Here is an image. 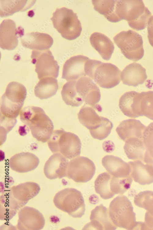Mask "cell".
<instances>
[{
  "label": "cell",
  "mask_w": 153,
  "mask_h": 230,
  "mask_svg": "<svg viewBox=\"0 0 153 230\" xmlns=\"http://www.w3.org/2000/svg\"><path fill=\"white\" fill-rule=\"evenodd\" d=\"M27 95L25 86L17 82L7 85L2 96L0 105V128L10 131L16 124V118L24 105Z\"/></svg>",
  "instance_id": "cell-1"
},
{
  "label": "cell",
  "mask_w": 153,
  "mask_h": 230,
  "mask_svg": "<svg viewBox=\"0 0 153 230\" xmlns=\"http://www.w3.org/2000/svg\"><path fill=\"white\" fill-rule=\"evenodd\" d=\"M20 114L21 122L29 127L34 138L43 143L48 141L54 127L52 121L42 108L25 107L21 110Z\"/></svg>",
  "instance_id": "cell-2"
},
{
  "label": "cell",
  "mask_w": 153,
  "mask_h": 230,
  "mask_svg": "<svg viewBox=\"0 0 153 230\" xmlns=\"http://www.w3.org/2000/svg\"><path fill=\"white\" fill-rule=\"evenodd\" d=\"M85 71L86 76L104 88H112L118 85L121 80V71L111 63L89 59L85 63Z\"/></svg>",
  "instance_id": "cell-3"
},
{
  "label": "cell",
  "mask_w": 153,
  "mask_h": 230,
  "mask_svg": "<svg viewBox=\"0 0 153 230\" xmlns=\"http://www.w3.org/2000/svg\"><path fill=\"white\" fill-rule=\"evenodd\" d=\"M109 213L112 221L117 227L127 230L139 228V222L136 221L132 203L125 196L118 195L111 201Z\"/></svg>",
  "instance_id": "cell-4"
},
{
  "label": "cell",
  "mask_w": 153,
  "mask_h": 230,
  "mask_svg": "<svg viewBox=\"0 0 153 230\" xmlns=\"http://www.w3.org/2000/svg\"><path fill=\"white\" fill-rule=\"evenodd\" d=\"M48 145L52 153H61L67 159H72L80 154L81 144L78 136L63 130L54 131Z\"/></svg>",
  "instance_id": "cell-5"
},
{
  "label": "cell",
  "mask_w": 153,
  "mask_h": 230,
  "mask_svg": "<svg viewBox=\"0 0 153 230\" xmlns=\"http://www.w3.org/2000/svg\"><path fill=\"white\" fill-rule=\"evenodd\" d=\"M54 27L64 38L73 40L80 35L82 30L76 13L65 7L57 8L50 18Z\"/></svg>",
  "instance_id": "cell-6"
},
{
  "label": "cell",
  "mask_w": 153,
  "mask_h": 230,
  "mask_svg": "<svg viewBox=\"0 0 153 230\" xmlns=\"http://www.w3.org/2000/svg\"><path fill=\"white\" fill-rule=\"evenodd\" d=\"M53 201L57 208L74 218H81L84 214V198L76 189L67 188L59 191L55 195Z\"/></svg>",
  "instance_id": "cell-7"
},
{
  "label": "cell",
  "mask_w": 153,
  "mask_h": 230,
  "mask_svg": "<svg viewBox=\"0 0 153 230\" xmlns=\"http://www.w3.org/2000/svg\"><path fill=\"white\" fill-rule=\"evenodd\" d=\"M113 39L122 53L128 59L136 61L143 57L144 50L142 38L137 32L131 30L122 31Z\"/></svg>",
  "instance_id": "cell-8"
},
{
  "label": "cell",
  "mask_w": 153,
  "mask_h": 230,
  "mask_svg": "<svg viewBox=\"0 0 153 230\" xmlns=\"http://www.w3.org/2000/svg\"><path fill=\"white\" fill-rule=\"evenodd\" d=\"M151 16L142 0H125L124 20L132 29L137 31L144 29Z\"/></svg>",
  "instance_id": "cell-9"
},
{
  "label": "cell",
  "mask_w": 153,
  "mask_h": 230,
  "mask_svg": "<svg viewBox=\"0 0 153 230\" xmlns=\"http://www.w3.org/2000/svg\"><path fill=\"white\" fill-rule=\"evenodd\" d=\"M74 86L79 106L84 102L86 105L101 111V107L98 104L101 98L100 90L92 79L88 77H81L75 80Z\"/></svg>",
  "instance_id": "cell-10"
},
{
  "label": "cell",
  "mask_w": 153,
  "mask_h": 230,
  "mask_svg": "<svg viewBox=\"0 0 153 230\" xmlns=\"http://www.w3.org/2000/svg\"><path fill=\"white\" fill-rule=\"evenodd\" d=\"M31 58L32 63L35 65V71L39 79L47 77L56 78L58 77L59 67L49 49L33 50Z\"/></svg>",
  "instance_id": "cell-11"
},
{
  "label": "cell",
  "mask_w": 153,
  "mask_h": 230,
  "mask_svg": "<svg viewBox=\"0 0 153 230\" xmlns=\"http://www.w3.org/2000/svg\"><path fill=\"white\" fill-rule=\"evenodd\" d=\"M95 171L92 160L86 157L79 156L69 161L66 177L76 182H86L92 179Z\"/></svg>",
  "instance_id": "cell-12"
},
{
  "label": "cell",
  "mask_w": 153,
  "mask_h": 230,
  "mask_svg": "<svg viewBox=\"0 0 153 230\" xmlns=\"http://www.w3.org/2000/svg\"><path fill=\"white\" fill-rule=\"evenodd\" d=\"M24 34L21 27H16L14 21L9 19L3 20L0 25V46L4 50H11L18 44V37Z\"/></svg>",
  "instance_id": "cell-13"
},
{
  "label": "cell",
  "mask_w": 153,
  "mask_h": 230,
  "mask_svg": "<svg viewBox=\"0 0 153 230\" xmlns=\"http://www.w3.org/2000/svg\"><path fill=\"white\" fill-rule=\"evenodd\" d=\"M18 215L17 227L18 230H41L45 225V220L43 215L33 207H23L19 210Z\"/></svg>",
  "instance_id": "cell-14"
},
{
  "label": "cell",
  "mask_w": 153,
  "mask_h": 230,
  "mask_svg": "<svg viewBox=\"0 0 153 230\" xmlns=\"http://www.w3.org/2000/svg\"><path fill=\"white\" fill-rule=\"evenodd\" d=\"M69 160L61 154L54 153L46 162L44 172L50 179L62 178L66 177Z\"/></svg>",
  "instance_id": "cell-15"
},
{
  "label": "cell",
  "mask_w": 153,
  "mask_h": 230,
  "mask_svg": "<svg viewBox=\"0 0 153 230\" xmlns=\"http://www.w3.org/2000/svg\"><path fill=\"white\" fill-rule=\"evenodd\" d=\"M88 59L86 56L79 55L67 60L63 66L62 78L70 81L86 77L85 65Z\"/></svg>",
  "instance_id": "cell-16"
},
{
  "label": "cell",
  "mask_w": 153,
  "mask_h": 230,
  "mask_svg": "<svg viewBox=\"0 0 153 230\" xmlns=\"http://www.w3.org/2000/svg\"><path fill=\"white\" fill-rule=\"evenodd\" d=\"M40 190L38 184L28 182L13 186L8 190L12 197L22 208L30 200L36 196Z\"/></svg>",
  "instance_id": "cell-17"
},
{
  "label": "cell",
  "mask_w": 153,
  "mask_h": 230,
  "mask_svg": "<svg viewBox=\"0 0 153 230\" xmlns=\"http://www.w3.org/2000/svg\"><path fill=\"white\" fill-rule=\"evenodd\" d=\"M39 162V158L33 153L22 152L12 156L9 160V165L13 171L24 173L35 169Z\"/></svg>",
  "instance_id": "cell-18"
},
{
  "label": "cell",
  "mask_w": 153,
  "mask_h": 230,
  "mask_svg": "<svg viewBox=\"0 0 153 230\" xmlns=\"http://www.w3.org/2000/svg\"><path fill=\"white\" fill-rule=\"evenodd\" d=\"M91 222L84 228H94L97 230H115L117 227L112 221L107 208L103 204L97 206L92 210L90 217Z\"/></svg>",
  "instance_id": "cell-19"
},
{
  "label": "cell",
  "mask_w": 153,
  "mask_h": 230,
  "mask_svg": "<svg viewBox=\"0 0 153 230\" xmlns=\"http://www.w3.org/2000/svg\"><path fill=\"white\" fill-rule=\"evenodd\" d=\"M21 40L24 47L39 51L49 49L53 43V39L49 35L39 32L24 34Z\"/></svg>",
  "instance_id": "cell-20"
},
{
  "label": "cell",
  "mask_w": 153,
  "mask_h": 230,
  "mask_svg": "<svg viewBox=\"0 0 153 230\" xmlns=\"http://www.w3.org/2000/svg\"><path fill=\"white\" fill-rule=\"evenodd\" d=\"M102 164L109 174L117 178H124L132 177L129 163L113 155H106L102 159Z\"/></svg>",
  "instance_id": "cell-21"
},
{
  "label": "cell",
  "mask_w": 153,
  "mask_h": 230,
  "mask_svg": "<svg viewBox=\"0 0 153 230\" xmlns=\"http://www.w3.org/2000/svg\"><path fill=\"white\" fill-rule=\"evenodd\" d=\"M80 122L89 130L94 131L109 121L108 118L99 116L92 107L84 104L78 113Z\"/></svg>",
  "instance_id": "cell-22"
},
{
  "label": "cell",
  "mask_w": 153,
  "mask_h": 230,
  "mask_svg": "<svg viewBox=\"0 0 153 230\" xmlns=\"http://www.w3.org/2000/svg\"><path fill=\"white\" fill-rule=\"evenodd\" d=\"M146 70L140 64L133 63L126 66L121 73L123 83L136 87L143 84L147 79Z\"/></svg>",
  "instance_id": "cell-23"
},
{
  "label": "cell",
  "mask_w": 153,
  "mask_h": 230,
  "mask_svg": "<svg viewBox=\"0 0 153 230\" xmlns=\"http://www.w3.org/2000/svg\"><path fill=\"white\" fill-rule=\"evenodd\" d=\"M140 99V93L134 91L126 92L120 98L119 107L128 117L136 118L141 116Z\"/></svg>",
  "instance_id": "cell-24"
},
{
  "label": "cell",
  "mask_w": 153,
  "mask_h": 230,
  "mask_svg": "<svg viewBox=\"0 0 153 230\" xmlns=\"http://www.w3.org/2000/svg\"><path fill=\"white\" fill-rule=\"evenodd\" d=\"M92 46L99 53L102 58L109 60L114 52V47L110 40L106 36L100 33H92L90 38Z\"/></svg>",
  "instance_id": "cell-25"
},
{
  "label": "cell",
  "mask_w": 153,
  "mask_h": 230,
  "mask_svg": "<svg viewBox=\"0 0 153 230\" xmlns=\"http://www.w3.org/2000/svg\"><path fill=\"white\" fill-rule=\"evenodd\" d=\"M92 2L94 9L109 21L115 23L120 21L118 14L119 0H94Z\"/></svg>",
  "instance_id": "cell-26"
},
{
  "label": "cell",
  "mask_w": 153,
  "mask_h": 230,
  "mask_svg": "<svg viewBox=\"0 0 153 230\" xmlns=\"http://www.w3.org/2000/svg\"><path fill=\"white\" fill-rule=\"evenodd\" d=\"M131 168V176L134 181L144 185L153 182V170L140 160L128 163Z\"/></svg>",
  "instance_id": "cell-27"
},
{
  "label": "cell",
  "mask_w": 153,
  "mask_h": 230,
  "mask_svg": "<svg viewBox=\"0 0 153 230\" xmlns=\"http://www.w3.org/2000/svg\"><path fill=\"white\" fill-rule=\"evenodd\" d=\"M58 88L57 80L53 77H47L40 80L35 87V96L43 100L49 98L56 93Z\"/></svg>",
  "instance_id": "cell-28"
},
{
  "label": "cell",
  "mask_w": 153,
  "mask_h": 230,
  "mask_svg": "<svg viewBox=\"0 0 153 230\" xmlns=\"http://www.w3.org/2000/svg\"><path fill=\"white\" fill-rule=\"evenodd\" d=\"M20 209L7 192L2 193L0 197V220H10Z\"/></svg>",
  "instance_id": "cell-29"
},
{
  "label": "cell",
  "mask_w": 153,
  "mask_h": 230,
  "mask_svg": "<svg viewBox=\"0 0 153 230\" xmlns=\"http://www.w3.org/2000/svg\"><path fill=\"white\" fill-rule=\"evenodd\" d=\"M111 174L105 172L99 174L95 182V190L104 199L113 197L110 189L109 180Z\"/></svg>",
  "instance_id": "cell-30"
},
{
  "label": "cell",
  "mask_w": 153,
  "mask_h": 230,
  "mask_svg": "<svg viewBox=\"0 0 153 230\" xmlns=\"http://www.w3.org/2000/svg\"><path fill=\"white\" fill-rule=\"evenodd\" d=\"M4 1L0 0V17H3L13 15L15 13L24 11L27 9L25 6L27 3L28 1L14 0Z\"/></svg>",
  "instance_id": "cell-31"
},
{
  "label": "cell",
  "mask_w": 153,
  "mask_h": 230,
  "mask_svg": "<svg viewBox=\"0 0 153 230\" xmlns=\"http://www.w3.org/2000/svg\"><path fill=\"white\" fill-rule=\"evenodd\" d=\"M140 107L141 116L153 120V91L140 93Z\"/></svg>",
  "instance_id": "cell-32"
},
{
  "label": "cell",
  "mask_w": 153,
  "mask_h": 230,
  "mask_svg": "<svg viewBox=\"0 0 153 230\" xmlns=\"http://www.w3.org/2000/svg\"><path fill=\"white\" fill-rule=\"evenodd\" d=\"M134 201L136 205L145 209L153 215V191L147 190L140 192L135 195Z\"/></svg>",
  "instance_id": "cell-33"
},
{
  "label": "cell",
  "mask_w": 153,
  "mask_h": 230,
  "mask_svg": "<svg viewBox=\"0 0 153 230\" xmlns=\"http://www.w3.org/2000/svg\"><path fill=\"white\" fill-rule=\"evenodd\" d=\"M147 26L149 41L151 45L153 47V15L149 19Z\"/></svg>",
  "instance_id": "cell-34"
},
{
  "label": "cell",
  "mask_w": 153,
  "mask_h": 230,
  "mask_svg": "<svg viewBox=\"0 0 153 230\" xmlns=\"http://www.w3.org/2000/svg\"><path fill=\"white\" fill-rule=\"evenodd\" d=\"M144 229H153V215L147 211L145 217Z\"/></svg>",
  "instance_id": "cell-35"
}]
</instances>
